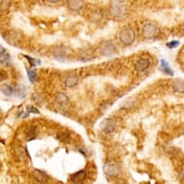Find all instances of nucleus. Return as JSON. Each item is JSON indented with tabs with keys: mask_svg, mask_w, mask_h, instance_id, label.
Wrapping results in <instances>:
<instances>
[{
	"mask_svg": "<svg viewBox=\"0 0 184 184\" xmlns=\"http://www.w3.org/2000/svg\"><path fill=\"white\" fill-rule=\"evenodd\" d=\"M24 57L27 58V59H28V61H29V63H30V67H34V66H37V65L41 64V62H40V61L36 60V59H33V58H31V57H29V56L24 55Z\"/></svg>",
	"mask_w": 184,
	"mask_h": 184,
	"instance_id": "obj_17",
	"label": "nucleus"
},
{
	"mask_svg": "<svg viewBox=\"0 0 184 184\" xmlns=\"http://www.w3.org/2000/svg\"><path fill=\"white\" fill-rule=\"evenodd\" d=\"M1 91H2L3 95H5L6 96H10L13 93V89L11 86H9V85H2Z\"/></svg>",
	"mask_w": 184,
	"mask_h": 184,
	"instance_id": "obj_15",
	"label": "nucleus"
},
{
	"mask_svg": "<svg viewBox=\"0 0 184 184\" xmlns=\"http://www.w3.org/2000/svg\"><path fill=\"white\" fill-rule=\"evenodd\" d=\"M109 13L113 16L120 17L125 13V6L120 1H114L109 7Z\"/></svg>",
	"mask_w": 184,
	"mask_h": 184,
	"instance_id": "obj_3",
	"label": "nucleus"
},
{
	"mask_svg": "<svg viewBox=\"0 0 184 184\" xmlns=\"http://www.w3.org/2000/svg\"><path fill=\"white\" fill-rule=\"evenodd\" d=\"M56 101L58 103V105L67 106V104H68V102H69V99L64 93H58L57 96H56Z\"/></svg>",
	"mask_w": 184,
	"mask_h": 184,
	"instance_id": "obj_13",
	"label": "nucleus"
},
{
	"mask_svg": "<svg viewBox=\"0 0 184 184\" xmlns=\"http://www.w3.org/2000/svg\"><path fill=\"white\" fill-rule=\"evenodd\" d=\"M174 89L178 93H184V80L177 79L173 84Z\"/></svg>",
	"mask_w": 184,
	"mask_h": 184,
	"instance_id": "obj_12",
	"label": "nucleus"
},
{
	"mask_svg": "<svg viewBox=\"0 0 184 184\" xmlns=\"http://www.w3.org/2000/svg\"><path fill=\"white\" fill-rule=\"evenodd\" d=\"M150 60L147 59H140L138 60L136 65H135V69L137 71H139V73H142V71H145L147 70V69H149L150 67Z\"/></svg>",
	"mask_w": 184,
	"mask_h": 184,
	"instance_id": "obj_7",
	"label": "nucleus"
},
{
	"mask_svg": "<svg viewBox=\"0 0 184 184\" xmlns=\"http://www.w3.org/2000/svg\"><path fill=\"white\" fill-rule=\"evenodd\" d=\"M10 55L5 51L4 53H1V63L4 65H8L9 62H10Z\"/></svg>",
	"mask_w": 184,
	"mask_h": 184,
	"instance_id": "obj_16",
	"label": "nucleus"
},
{
	"mask_svg": "<svg viewBox=\"0 0 184 184\" xmlns=\"http://www.w3.org/2000/svg\"><path fill=\"white\" fill-rule=\"evenodd\" d=\"M77 81H78V78L76 75H70L69 76L68 78L66 80V85L68 87H73L74 85L77 84Z\"/></svg>",
	"mask_w": 184,
	"mask_h": 184,
	"instance_id": "obj_14",
	"label": "nucleus"
},
{
	"mask_svg": "<svg viewBox=\"0 0 184 184\" xmlns=\"http://www.w3.org/2000/svg\"><path fill=\"white\" fill-rule=\"evenodd\" d=\"M179 177H180V180L184 183V169L180 171V173H179Z\"/></svg>",
	"mask_w": 184,
	"mask_h": 184,
	"instance_id": "obj_21",
	"label": "nucleus"
},
{
	"mask_svg": "<svg viewBox=\"0 0 184 184\" xmlns=\"http://www.w3.org/2000/svg\"><path fill=\"white\" fill-rule=\"evenodd\" d=\"M27 74H28V78H29V80H30V82L33 83L34 80H35V77H36V73H35L34 70H27Z\"/></svg>",
	"mask_w": 184,
	"mask_h": 184,
	"instance_id": "obj_18",
	"label": "nucleus"
},
{
	"mask_svg": "<svg viewBox=\"0 0 184 184\" xmlns=\"http://www.w3.org/2000/svg\"><path fill=\"white\" fill-rule=\"evenodd\" d=\"M178 44H179V41H172V42H169L166 43V46L169 48H176L178 46Z\"/></svg>",
	"mask_w": 184,
	"mask_h": 184,
	"instance_id": "obj_19",
	"label": "nucleus"
},
{
	"mask_svg": "<svg viewBox=\"0 0 184 184\" xmlns=\"http://www.w3.org/2000/svg\"><path fill=\"white\" fill-rule=\"evenodd\" d=\"M100 128L103 132L105 133H111L116 129V123L112 119H105L102 120L100 123Z\"/></svg>",
	"mask_w": 184,
	"mask_h": 184,
	"instance_id": "obj_5",
	"label": "nucleus"
},
{
	"mask_svg": "<svg viewBox=\"0 0 184 184\" xmlns=\"http://www.w3.org/2000/svg\"><path fill=\"white\" fill-rule=\"evenodd\" d=\"M103 171L108 177H117L120 174V166L115 161H108L103 166Z\"/></svg>",
	"mask_w": 184,
	"mask_h": 184,
	"instance_id": "obj_2",
	"label": "nucleus"
},
{
	"mask_svg": "<svg viewBox=\"0 0 184 184\" xmlns=\"http://www.w3.org/2000/svg\"><path fill=\"white\" fill-rule=\"evenodd\" d=\"M120 40L123 44H131L135 41V32L130 28H124L120 33Z\"/></svg>",
	"mask_w": 184,
	"mask_h": 184,
	"instance_id": "obj_1",
	"label": "nucleus"
},
{
	"mask_svg": "<svg viewBox=\"0 0 184 184\" xmlns=\"http://www.w3.org/2000/svg\"><path fill=\"white\" fill-rule=\"evenodd\" d=\"M34 177L37 179L38 181H41V182H46L47 180V176L46 174H44L42 171H39V170H35L34 171Z\"/></svg>",
	"mask_w": 184,
	"mask_h": 184,
	"instance_id": "obj_11",
	"label": "nucleus"
},
{
	"mask_svg": "<svg viewBox=\"0 0 184 184\" xmlns=\"http://www.w3.org/2000/svg\"><path fill=\"white\" fill-rule=\"evenodd\" d=\"M160 66H161V70H163V73H165L168 75H171V76L174 75V71L170 68V65L168 64V62H166L164 59H161L160 60Z\"/></svg>",
	"mask_w": 184,
	"mask_h": 184,
	"instance_id": "obj_9",
	"label": "nucleus"
},
{
	"mask_svg": "<svg viewBox=\"0 0 184 184\" xmlns=\"http://www.w3.org/2000/svg\"><path fill=\"white\" fill-rule=\"evenodd\" d=\"M27 111L29 112V113H37V114H40V111L35 108V107L33 106H27Z\"/></svg>",
	"mask_w": 184,
	"mask_h": 184,
	"instance_id": "obj_20",
	"label": "nucleus"
},
{
	"mask_svg": "<svg viewBox=\"0 0 184 184\" xmlns=\"http://www.w3.org/2000/svg\"><path fill=\"white\" fill-rule=\"evenodd\" d=\"M69 7L70 10L73 11H79L84 5V2L83 1H78V0H75V1H69Z\"/></svg>",
	"mask_w": 184,
	"mask_h": 184,
	"instance_id": "obj_10",
	"label": "nucleus"
},
{
	"mask_svg": "<svg viewBox=\"0 0 184 184\" xmlns=\"http://www.w3.org/2000/svg\"><path fill=\"white\" fill-rule=\"evenodd\" d=\"M157 27L155 25L151 23H147L143 27V36L146 39H151L155 37V35L157 34Z\"/></svg>",
	"mask_w": 184,
	"mask_h": 184,
	"instance_id": "obj_4",
	"label": "nucleus"
},
{
	"mask_svg": "<svg viewBox=\"0 0 184 184\" xmlns=\"http://www.w3.org/2000/svg\"><path fill=\"white\" fill-rule=\"evenodd\" d=\"M87 177V174H86V171H79V172L73 174L71 176V181L74 182V183H80L82 182L85 178Z\"/></svg>",
	"mask_w": 184,
	"mask_h": 184,
	"instance_id": "obj_8",
	"label": "nucleus"
},
{
	"mask_svg": "<svg viewBox=\"0 0 184 184\" xmlns=\"http://www.w3.org/2000/svg\"><path fill=\"white\" fill-rule=\"evenodd\" d=\"M100 49V52L102 55H105V56H110L112 54H114L116 52V48L114 46V44L110 43V42H104L100 44L99 46Z\"/></svg>",
	"mask_w": 184,
	"mask_h": 184,
	"instance_id": "obj_6",
	"label": "nucleus"
}]
</instances>
